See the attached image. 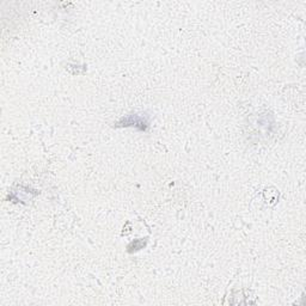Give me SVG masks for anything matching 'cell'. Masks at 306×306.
I'll return each instance as SVG.
<instances>
[{"label": "cell", "instance_id": "obj_1", "mask_svg": "<svg viewBox=\"0 0 306 306\" xmlns=\"http://www.w3.org/2000/svg\"><path fill=\"white\" fill-rule=\"evenodd\" d=\"M117 126H135L141 130H146L148 127L147 120L144 119L140 115H130V116L122 119L121 121L117 124Z\"/></svg>", "mask_w": 306, "mask_h": 306}]
</instances>
